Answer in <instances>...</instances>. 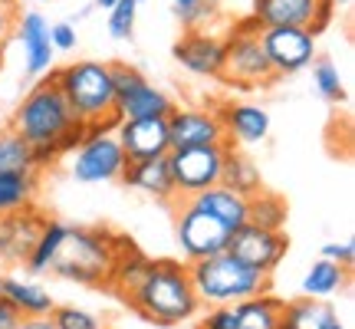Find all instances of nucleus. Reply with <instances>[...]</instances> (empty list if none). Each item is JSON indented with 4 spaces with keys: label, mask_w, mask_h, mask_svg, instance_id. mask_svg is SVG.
I'll list each match as a JSON object with an SVG mask.
<instances>
[{
    "label": "nucleus",
    "mask_w": 355,
    "mask_h": 329,
    "mask_svg": "<svg viewBox=\"0 0 355 329\" xmlns=\"http://www.w3.org/2000/svg\"><path fill=\"white\" fill-rule=\"evenodd\" d=\"M7 126L33 149L40 168L69 155L86 139V126L79 122V115L73 112V106L66 102V96L50 76L37 79L30 86V92L13 109Z\"/></svg>",
    "instance_id": "obj_1"
},
{
    "label": "nucleus",
    "mask_w": 355,
    "mask_h": 329,
    "mask_svg": "<svg viewBox=\"0 0 355 329\" xmlns=\"http://www.w3.org/2000/svg\"><path fill=\"white\" fill-rule=\"evenodd\" d=\"M128 310L155 326H181V323L194 319L201 303H198V293L191 283L188 264L168 260V257L152 260L128 300Z\"/></svg>",
    "instance_id": "obj_2"
},
{
    "label": "nucleus",
    "mask_w": 355,
    "mask_h": 329,
    "mask_svg": "<svg viewBox=\"0 0 355 329\" xmlns=\"http://www.w3.org/2000/svg\"><path fill=\"white\" fill-rule=\"evenodd\" d=\"M128 237L112 234L109 228H73L66 230L60 251L53 257V277L73 280L79 287H105L119 251L125 247Z\"/></svg>",
    "instance_id": "obj_3"
},
{
    "label": "nucleus",
    "mask_w": 355,
    "mask_h": 329,
    "mask_svg": "<svg viewBox=\"0 0 355 329\" xmlns=\"http://www.w3.org/2000/svg\"><path fill=\"white\" fill-rule=\"evenodd\" d=\"M50 79L60 86L66 102L73 106L79 122L86 128L92 126H109L115 128V86H112V69L109 63L99 60H76L60 69H50Z\"/></svg>",
    "instance_id": "obj_4"
},
{
    "label": "nucleus",
    "mask_w": 355,
    "mask_h": 329,
    "mask_svg": "<svg viewBox=\"0 0 355 329\" xmlns=\"http://www.w3.org/2000/svg\"><path fill=\"white\" fill-rule=\"evenodd\" d=\"M191 283L198 293L201 306H234L241 300L270 293V277L250 270L247 264H241L234 253H214L207 260H194L188 264Z\"/></svg>",
    "instance_id": "obj_5"
},
{
    "label": "nucleus",
    "mask_w": 355,
    "mask_h": 329,
    "mask_svg": "<svg viewBox=\"0 0 355 329\" xmlns=\"http://www.w3.org/2000/svg\"><path fill=\"white\" fill-rule=\"evenodd\" d=\"M220 79L237 89H260L266 83H273V69L266 63L263 43H260V26L250 17L234 24V33L224 40Z\"/></svg>",
    "instance_id": "obj_6"
},
{
    "label": "nucleus",
    "mask_w": 355,
    "mask_h": 329,
    "mask_svg": "<svg viewBox=\"0 0 355 329\" xmlns=\"http://www.w3.org/2000/svg\"><path fill=\"white\" fill-rule=\"evenodd\" d=\"M125 152L115 139V128L92 126L86 128V139L73 149L69 158V175L83 185H102V181H119L125 171Z\"/></svg>",
    "instance_id": "obj_7"
},
{
    "label": "nucleus",
    "mask_w": 355,
    "mask_h": 329,
    "mask_svg": "<svg viewBox=\"0 0 355 329\" xmlns=\"http://www.w3.org/2000/svg\"><path fill=\"white\" fill-rule=\"evenodd\" d=\"M175 234H178V247L184 253V264H194V260H207L214 253L227 251L230 241V230L214 221L211 214H204L201 208L184 198L178 204V214H175Z\"/></svg>",
    "instance_id": "obj_8"
},
{
    "label": "nucleus",
    "mask_w": 355,
    "mask_h": 329,
    "mask_svg": "<svg viewBox=\"0 0 355 329\" xmlns=\"http://www.w3.org/2000/svg\"><path fill=\"white\" fill-rule=\"evenodd\" d=\"M224 152H227V145H204V149H175V152H168V171H171V181H175V191L181 201L198 194V191L220 185Z\"/></svg>",
    "instance_id": "obj_9"
},
{
    "label": "nucleus",
    "mask_w": 355,
    "mask_h": 329,
    "mask_svg": "<svg viewBox=\"0 0 355 329\" xmlns=\"http://www.w3.org/2000/svg\"><path fill=\"white\" fill-rule=\"evenodd\" d=\"M266 63L273 69V79L296 76L313 66L316 60V37L300 26H260Z\"/></svg>",
    "instance_id": "obj_10"
},
{
    "label": "nucleus",
    "mask_w": 355,
    "mask_h": 329,
    "mask_svg": "<svg viewBox=\"0 0 355 329\" xmlns=\"http://www.w3.org/2000/svg\"><path fill=\"white\" fill-rule=\"evenodd\" d=\"M332 0H254L250 20L257 26H300L319 37L332 24Z\"/></svg>",
    "instance_id": "obj_11"
},
{
    "label": "nucleus",
    "mask_w": 355,
    "mask_h": 329,
    "mask_svg": "<svg viewBox=\"0 0 355 329\" xmlns=\"http://www.w3.org/2000/svg\"><path fill=\"white\" fill-rule=\"evenodd\" d=\"M286 251H290V237L283 230H263L257 224L237 228L227 241V253H234L241 264H247L263 277H273V270L283 264Z\"/></svg>",
    "instance_id": "obj_12"
},
{
    "label": "nucleus",
    "mask_w": 355,
    "mask_h": 329,
    "mask_svg": "<svg viewBox=\"0 0 355 329\" xmlns=\"http://www.w3.org/2000/svg\"><path fill=\"white\" fill-rule=\"evenodd\" d=\"M50 217L37 211L33 204L10 211V214H0V264L7 267H26L30 253L40 241V230L46 228Z\"/></svg>",
    "instance_id": "obj_13"
},
{
    "label": "nucleus",
    "mask_w": 355,
    "mask_h": 329,
    "mask_svg": "<svg viewBox=\"0 0 355 329\" xmlns=\"http://www.w3.org/2000/svg\"><path fill=\"white\" fill-rule=\"evenodd\" d=\"M168 142L175 149H204V145H227L217 109H171L165 115Z\"/></svg>",
    "instance_id": "obj_14"
},
{
    "label": "nucleus",
    "mask_w": 355,
    "mask_h": 329,
    "mask_svg": "<svg viewBox=\"0 0 355 329\" xmlns=\"http://www.w3.org/2000/svg\"><path fill=\"white\" fill-rule=\"evenodd\" d=\"M13 37L24 47V73L30 79H43L53 69V60H56V50L50 43V20L37 10L20 13Z\"/></svg>",
    "instance_id": "obj_15"
},
{
    "label": "nucleus",
    "mask_w": 355,
    "mask_h": 329,
    "mask_svg": "<svg viewBox=\"0 0 355 329\" xmlns=\"http://www.w3.org/2000/svg\"><path fill=\"white\" fill-rule=\"evenodd\" d=\"M217 119H220V128H224V142L234 145V149L260 145L270 135V112L263 106H254V102H220Z\"/></svg>",
    "instance_id": "obj_16"
},
{
    "label": "nucleus",
    "mask_w": 355,
    "mask_h": 329,
    "mask_svg": "<svg viewBox=\"0 0 355 329\" xmlns=\"http://www.w3.org/2000/svg\"><path fill=\"white\" fill-rule=\"evenodd\" d=\"M115 139H119L128 162L165 158L171 152L165 119H125V122H115Z\"/></svg>",
    "instance_id": "obj_17"
},
{
    "label": "nucleus",
    "mask_w": 355,
    "mask_h": 329,
    "mask_svg": "<svg viewBox=\"0 0 355 329\" xmlns=\"http://www.w3.org/2000/svg\"><path fill=\"white\" fill-rule=\"evenodd\" d=\"M175 60L194 76L220 79L224 69V37H217L211 30H188L175 43Z\"/></svg>",
    "instance_id": "obj_18"
},
{
    "label": "nucleus",
    "mask_w": 355,
    "mask_h": 329,
    "mask_svg": "<svg viewBox=\"0 0 355 329\" xmlns=\"http://www.w3.org/2000/svg\"><path fill=\"white\" fill-rule=\"evenodd\" d=\"M125 188L141 191L148 198H158L165 204L181 201L175 191V181H171V171H168V155L165 158H139V162H128L122 178H119Z\"/></svg>",
    "instance_id": "obj_19"
},
{
    "label": "nucleus",
    "mask_w": 355,
    "mask_h": 329,
    "mask_svg": "<svg viewBox=\"0 0 355 329\" xmlns=\"http://www.w3.org/2000/svg\"><path fill=\"white\" fill-rule=\"evenodd\" d=\"M175 109V102L168 99V92H162L158 86H152L148 79H139L135 86L122 92L115 99V119H165Z\"/></svg>",
    "instance_id": "obj_20"
},
{
    "label": "nucleus",
    "mask_w": 355,
    "mask_h": 329,
    "mask_svg": "<svg viewBox=\"0 0 355 329\" xmlns=\"http://www.w3.org/2000/svg\"><path fill=\"white\" fill-rule=\"evenodd\" d=\"M188 201L194 208H201L204 214H211L214 221H220L230 234L247 224V198L237 194V191H230L227 185H214L207 191H198V194H191Z\"/></svg>",
    "instance_id": "obj_21"
},
{
    "label": "nucleus",
    "mask_w": 355,
    "mask_h": 329,
    "mask_svg": "<svg viewBox=\"0 0 355 329\" xmlns=\"http://www.w3.org/2000/svg\"><path fill=\"white\" fill-rule=\"evenodd\" d=\"M0 296H3L20 317H50L53 310H56V300L50 296V290L40 287V283H33V280L3 277Z\"/></svg>",
    "instance_id": "obj_22"
},
{
    "label": "nucleus",
    "mask_w": 355,
    "mask_h": 329,
    "mask_svg": "<svg viewBox=\"0 0 355 329\" xmlns=\"http://www.w3.org/2000/svg\"><path fill=\"white\" fill-rule=\"evenodd\" d=\"M148 264H152V257H145L135 244L125 241V247H122V251H119V257H115L105 290H112L122 303H128V300H132V293H135V287H139L141 277H145Z\"/></svg>",
    "instance_id": "obj_23"
},
{
    "label": "nucleus",
    "mask_w": 355,
    "mask_h": 329,
    "mask_svg": "<svg viewBox=\"0 0 355 329\" xmlns=\"http://www.w3.org/2000/svg\"><path fill=\"white\" fill-rule=\"evenodd\" d=\"M230 310H234V329H279L283 296L260 293V296L234 303Z\"/></svg>",
    "instance_id": "obj_24"
},
{
    "label": "nucleus",
    "mask_w": 355,
    "mask_h": 329,
    "mask_svg": "<svg viewBox=\"0 0 355 329\" xmlns=\"http://www.w3.org/2000/svg\"><path fill=\"white\" fill-rule=\"evenodd\" d=\"M336 317L326 300H313V296H296V300H283V313H279V329H326Z\"/></svg>",
    "instance_id": "obj_25"
},
{
    "label": "nucleus",
    "mask_w": 355,
    "mask_h": 329,
    "mask_svg": "<svg viewBox=\"0 0 355 329\" xmlns=\"http://www.w3.org/2000/svg\"><path fill=\"white\" fill-rule=\"evenodd\" d=\"M220 185H227L230 191H237L243 198H250L257 191H263V178H260V168L247 152L227 145L224 152V171H220Z\"/></svg>",
    "instance_id": "obj_26"
},
{
    "label": "nucleus",
    "mask_w": 355,
    "mask_h": 329,
    "mask_svg": "<svg viewBox=\"0 0 355 329\" xmlns=\"http://www.w3.org/2000/svg\"><path fill=\"white\" fill-rule=\"evenodd\" d=\"M0 175H40V162L10 126L0 132Z\"/></svg>",
    "instance_id": "obj_27"
},
{
    "label": "nucleus",
    "mask_w": 355,
    "mask_h": 329,
    "mask_svg": "<svg viewBox=\"0 0 355 329\" xmlns=\"http://www.w3.org/2000/svg\"><path fill=\"white\" fill-rule=\"evenodd\" d=\"M349 280V267H339L332 260H322L319 257L316 264L306 270L303 277V296H313V300H329L332 293H339Z\"/></svg>",
    "instance_id": "obj_28"
},
{
    "label": "nucleus",
    "mask_w": 355,
    "mask_h": 329,
    "mask_svg": "<svg viewBox=\"0 0 355 329\" xmlns=\"http://www.w3.org/2000/svg\"><path fill=\"white\" fill-rule=\"evenodd\" d=\"M286 214H290L286 201L273 191H257L247 198V224H257L263 230H283Z\"/></svg>",
    "instance_id": "obj_29"
},
{
    "label": "nucleus",
    "mask_w": 355,
    "mask_h": 329,
    "mask_svg": "<svg viewBox=\"0 0 355 329\" xmlns=\"http://www.w3.org/2000/svg\"><path fill=\"white\" fill-rule=\"evenodd\" d=\"M40 175H0V214L30 208L37 198Z\"/></svg>",
    "instance_id": "obj_30"
},
{
    "label": "nucleus",
    "mask_w": 355,
    "mask_h": 329,
    "mask_svg": "<svg viewBox=\"0 0 355 329\" xmlns=\"http://www.w3.org/2000/svg\"><path fill=\"white\" fill-rule=\"evenodd\" d=\"M66 230H69V224H63V221H46V228L40 230V241L24 270H30V273H50V264L56 257V251H60V244H63Z\"/></svg>",
    "instance_id": "obj_31"
},
{
    "label": "nucleus",
    "mask_w": 355,
    "mask_h": 329,
    "mask_svg": "<svg viewBox=\"0 0 355 329\" xmlns=\"http://www.w3.org/2000/svg\"><path fill=\"white\" fill-rule=\"evenodd\" d=\"M313 83H316V92L322 99L329 102H345V83H343V73L339 66L332 60H313Z\"/></svg>",
    "instance_id": "obj_32"
},
{
    "label": "nucleus",
    "mask_w": 355,
    "mask_h": 329,
    "mask_svg": "<svg viewBox=\"0 0 355 329\" xmlns=\"http://www.w3.org/2000/svg\"><path fill=\"white\" fill-rule=\"evenodd\" d=\"M135 17H139V0H115V7L109 10V33L115 40H132Z\"/></svg>",
    "instance_id": "obj_33"
},
{
    "label": "nucleus",
    "mask_w": 355,
    "mask_h": 329,
    "mask_svg": "<svg viewBox=\"0 0 355 329\" xmlns=\"http://www.w3.org/2000/svg\"><path fill=\"white\" fill-rule=\"evenodd\" d=\"M50 319L56 329H102V319L89 310H79V306H56Z\"/></svg>",
    "instance_id": "obj_34"
},
{
    "label": "nucleus",
    "mask_w": 355,
    "mask_h": 329,
    "mask_svg": "<svg viewBox=\"0 0 355 329\" xmlns=\"http://www.w3.org/2000/svg\"><path fill=\"white\" fill-rule=\"evenodd\" d=\"M175 13L188 30H204V20L214 13V0H175Z\"/></svg>",
    "instance_id": "obj_35"
},
{
    "label": "nucleus",
    "mask_w": 355,
    "mask_h": 329,
    "mask_svg": "<svg viewBox=\"0 0 355 329\" xmlns=\"http://www.w3.org/2000/svg\"><path fill=\"white\" fill-rule=\"evenodd\" d=\"M50 43H53V50H56V53H69V50H76V43H79L76 24H69V20L50 24Z\"/></svg>",
    "instance_id": "obj_36"
},
{
    "label": "nucleus",
    "mask_w": 355,
    "mask_h": 329,
    "mask_svg": "<svg viewBox=\"0 0 355 329\" xmlns=\"http://www.w3.org/2000/svg\"><path fill=\"white\" fill-rule=\"evenodd\" d=\"M17 3L20 0H0V53L13 40V30H17V17H20Z\"/></svg>",
    "instance_id": "obj_37"
},
{
    "label": "nucleus",
    "mask_w": 355,
    "mask_h": 329,
    "mask_svg": "<svg viewBox=\"0 0 355 329\" xmlns=\"http://www.w3.org/2000/svg\"><path fill=\"white\" fill-rule=\"evenodd\" d=\"M198 329H234V310L230 306H207Z\"/></svg>",
    "instance_id": "obj_38"
},
{
    "label": "nucleus",
    "mask_w": 355,
    "mask_h": 329,
    "mask_svg": "<svg viewBox=\"0 0 355 329\" xmlns=\"http://www.w3.org/2000/svg\"><path fill=\"white\" fill-rule=\"evenodd\" d=\"M322 260H332V264H339V267H352L355 260V247L352 241H332V244H322Z\"/></svg>",
    "instance_id": "obj_39"
},
{
    "label": "nucleus",
    "mask_w": 355,
    "mask_h": 329,
    "mask_svg": "<svg viewBox=\"0 0 355 329\" xmlns=\"http://www.w3.org/2000/svg\"><path fill=\"white\" fill-rule=\"evenodd\" d=\"M20 319H24V317H20V313H17V310H13L3 296H0V329H17V323H20Z\"/></svg>",
    "instance_id": "obj_40"
},
{
    "label": "nucleus",
    "mask_w": 355,
    "mask_h": 329,
    "mask_svg": "<svg viewBox=\"0 0 355 329\" xmlns=\"http://www.w3.org/2000/svg\"><path fill=\"white\" fill-rule=\"evenodd\" d=\"M17 329H56L50 317H24L17 323Z\"/></svg>",
    "instance_id": "obj_41"
},
{
    "label": "nucleus",
    "mask_w": 355,
    "mask_h": 329,
    "mask_svg": "<svg viewBox=\"0 0 355 329\" xmlns=\"http://www.w3.org/2000/svg\"><path fill=\"white\" fill-rule=\"evenodd\" d=\"M326 329H345V326H343V323H339V319H332V323H329V326H326Z\"/></svg>",
    "instance_id": "obj_42"
},
{
    "label": "nucleus",
    "mask_w": 355,
    "mask_h": 329,
    "mask_svg": "<svg viewBox=\"0 0 355 329\" xmlns=\"http://www.w3.org/2000/svg\"><path fill=\"white\" fill-rule=\"evenodd\" d=\"M332 3H336V7H349L352 0H332Z\"/></svg>",
    "instance_id": "obj_43"
},
{
    "label": "nucleus",
    "mask_w": 355,
    "mask_h": 329,
    "mask_svg": "<svg viewBox=\"0 0 355 329\" xmlns=\"http://www.w3.org/2000/svg\"><path fill=\"white\" fill-rule=\"evenodd\" d=\"M3 128H7V122H3V119H0V132H3Z\"/></svg>",
    "instance_id": "obj_44"
},
{
    "label": "nucleus",
    "mask_w": 355,
    "mask_h": 329,
    "mask_svg": "<svg viewBox=\"0 0 355 329\" xmlns=\"http://www.w3.org/2000/svg\"><path fill=\"white\" fill-rule=\"evenodd\" d=\"M37 3H53V0H37Z\"/></svg>",
    "instance_id": "obj_45"
},
{
    "label": "nucleus",
    "mask_w": 355,
    "mask_h": 329,
    "mask_svg": "<svg viewBox=\"0 0 355 329\" xmlns=\"http://www.w3.org/2000/svg\"><path fill=\"white\" fill-rule=\"evenodd\" d=\"M0 283H3V277H0Z\"/></svg>",
    "instance_id": "obj_46"
},
{
    "label": "nucleus",
    "mask_w": 355,
    "mask_h": 329,
    "mask_svg": "<svg viewBox=\"0 0 355 329\" xmlns=\"http://www.w3.org/2000/svg\"><path fill=\"white\" fill-rule=\"evenodd\" d=\"M139 3H141V0H139Z\"/></svg>",
    "instance_id": "obj_47"
}]
</instances>
